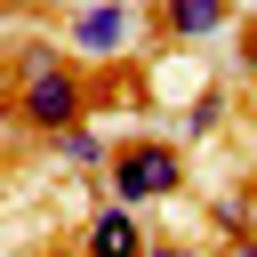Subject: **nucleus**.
Returning a JSON list of instances; mask_svg holds the SVG:
<instances>
[{
	"label": "nucleus",
	"mask_w": 257,
	"mask_h": 257,
	"mask_svg": "<svg viewBox=\"0 0 257 257\" xmlns=\"http://www.w3.org/2000/svg\"><path fill=\"white\" fill-rule=\"evenodd\" d=\"M177 193H185V145L177 137H120V153L104 169V201L153 209V201H177Z\"/></svg>",
	"instance_id": "obj_1"
},
{
	"label": "nucleus",
	"mask_w": 257,
	"mask_h": 257,
	"mask_svg": "<svg viewBox=\"0 0 257 257\" xmlns=\"http://www.w3.org/2000/svg\"><path fill=\"white\" fill-rule=\"evenodd\" d=\"M88 112H96V88H88V64H56L48 80L16 88V128H24V137H40V145H56V137L88 128Z\"/></svg>",
	"instance_id": "obj_2"
},
{
	"label": "nucleus",
	"mask_w": 257,
	"mask_h": 257,
	"mask_svg": "<svg viewBox=\"0 0 257 257\" xmlns=\"http://www.w3.org/2000/svg\"><path fill=\"white\" fill-rule=\"evenodd\" d=\"M137 8L128 0H72L64 8V56L72 64H112V56H128L137 48Z\"/></svg>",
	"instance_id": "obj_3"
},
{
	"label": "nucleus",
	"mask_w": 257,
	"mask_h": 257,
	"mask_svg": "<svg viewBox=\"0 0 257 257\" xmlns=\"http://www.w3.org/2000/svg\"><path fill=\"white\" fill-rule=\"evenodd\" d=\"M153 225H145V209H120V201H96L88 217H80V233H72V257H153Z\"/></svg>",
	"instance_id": "obj_4"
},
{
	"label": "nucleus",
	"mask_w": 257,
	"mask_h": 257,
	"mask_svg": "<svg viewBox=\"0 0 257 257\" xmlns=\"http://www.w3.org/2000/svg\"><path fill=\"white\" fill-rule=\"evenodd\" d=\"M233 0H153V24L169 32V40H185V48H201V40H217V32H233Z\"/></svg>",
	"instance_id": "obj_5"
},
{
	"label": "nucleus",
	"mask_w": 257,
	"mask_h": 257,
	"mask_svg": "<svg viewBox=\"0 0 257 257\" xmlns=\"http://www.w3.org/2000/svg\"><path fill=\"white\" fill-rule=\"evenodd\" d=\"M48 153H56V161H64L72 177H88V185H96V177L112 169V153H120V137H104V128H72V137H56Z\"/></svg>",
	"instance_id": "obj_6"
},
{
	"label": "nucleus",
	"mask_w": 257,
	"mask_h": 257,
	"mask_svg": "<svg viewBox=\"0 0 257 257\" xmlns=\"http://www.w3.org/2000/svg\"><path fill=\"white\" fill-rule=\"evenodd\" d=\"M249 217H257V201H249V193L209 201V233H217V241H233V249H249V241H257V225H249Z\"/></svg>",
	"instance_id": "obj_7"
},
{
	"label": "nucleus",
	"mask_w": 257,
	"mask_h": 257,
	"mask_svg": "<svg viewBox=\"0 0 257 257\" xmlns=\"http://www.w3.org/2000/svg\"><path fill=\"white\" fill-rule=\"evenodd\" d=\"M56 64H72L56 40H16V64H8V80H16V88H32V80H48Z\"/></svg>",
	"instance_id": "obj_8"
},
{
	"label": "nucleus",
	"mask_w": 257,
	"mask_h": 257,
	"mask_svg": "<svg viewBox=\"0 0 257 257\" xmlns=\"http://www.w3.org/2000/svg\"><path fill=\"white\" fill-rule=\"evenodd\" d=\"M177 128H185V137H217V128H225V96H217V88H193L185 112H177Z\"/></svg>",
	"instance_id": "obj_9"
},
{
	"label": "nucleus",
	"mask_w": 257,
	"mask_h": 257,
	"mask_svg": "<svg viewBox=\"0 0 257 257\" xmlns=\"http://www.w3.org/2000/svg\"><path fill=\"white\" fill-rule=\"evenodd\" d=\"M153 257H193V241H169V233H161V241H153Z\"/></svg>",
	"instance_id": "obj_10"
},
{
	"label": "nucleus",
	"mask_w": 257,
	"mask_h": 257,
	"mask_svg": "<svg viewBox=\"0 0 257 257\" xmlns=\"http://www.w3.org/2000/svg\"><path fill=\"white\" fill-rule=\"evenodd\" d=\"M16 8H64V0H16Z\"/></svg>",
	"instance_id": "obj_11"
},
{
	"label": "nucleus",
	"mask_w": 257,
	"mask_h": 257,
	"mask_svg": "<svg viewBox=\"0 0 257 257\" xmlns=\"http://www.w3.org/2000/svg\"><path fill=\"white\" fill-rule=\"evenodd\" d=\"M233 257H257V241H249V249H233Z\"/></svg>",
	"instance_id": "obj_12"
},
{
	"label": "nucleus",
	"mask_w": 257,
	"mask_h": 257,
	"mask_svg": "<svg viewBox=\"0 0 257 257\" xmlns=\"http://www.w3.org/2000/svg\"><path fill=\"white\" fill-rule=\"evenodd\" d=\"M249 201H257V169H249Z\"/></svg>",
	"instance_id": "obj_13"
},
{
	"label": "nucleus",
	"mask_w": 257,
	"mask_h": 257,
	"mask_svg": "<svg viewBox=\"0 0 257 257\" xmlns=\"http://www.w3.org/2000/svg\"><path fill=\"white\" fill-rule=\"evenodd\" d=\"M56 257H64V249H56Z\"/></svg>",
	"instance_id": "obj_14"
}]
</instances>
